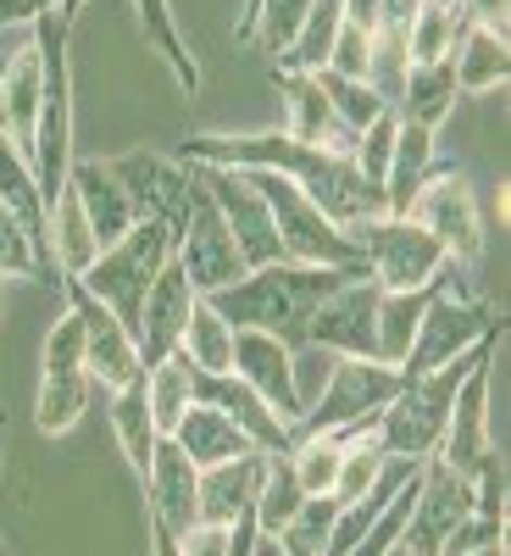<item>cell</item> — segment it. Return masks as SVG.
<instances>
[{
  "label": "cell",
  "instance_id": "1",
  "mask_svg": "<svg viewBox=\"0 0 511 556\" xmlns=\"http://www.w3.org/2000/svg\"><path fill=\"white\" fill-rule=\"evenodd\" d=\"M178 162L278 173L340 228H356L367 217H389L384 190H379V184H367L345 151L301 146V139H290L284 128H267V134H190V139H183V151H178Z\"/></svg>",
  "mask_w": 511,
  "mask_h": 556
},
{
  "label": "cell",
  "instance_id": "2",
  "mask_svg": "<svg viewBox=\"0 0 511 556\" xmlns=\"http://www.w3.org/2000/svg\"><path fill=\"white\" fill-rule=\"evenodd\" d=\"M367 267H306V262H267V267H251L240 285H228L217 295H206L217 306L222 323L234 329H256V334H272L284 340L290 351L306 345V329H311V312L329 301L345 278H361Z\"/></svg>",
  "mask_w": 511,
  "mask_h": 556
},
{
  "label": "cell",
  "instance_id": "3",
  "mask_svg": "<svg viewBox=\"0 0 511 556\" xmlns=\"http://www.w3.org/2000/svg\"><path fill=\"white\" fill-rule=\"evenodd\" d=\"M495 367H500V345L489 356L473 362V374L461 379L456 406H450V424L439 440V462L456 468L461 479L473 484V501L484 518H506V456L489 440V384H495Z\"/></svg>",
  "mask_w": 511,
  "mask_h": 556
},
{
  "label": "cell",
  "instance_id": "4",
  "mask_svg": "<svg viewBox=\"0 0 511 556\" xmlns=\"http://www.w3.org/2000/svg\"><path fill=\"white\" fill-rule=\"evenodd\" d=\"M500 340H506V329L489 334L484 345H473L468 356H456V362L434 367V374L400 379L395 401L379 412V429H373L379 451H384V456H406V462H429V456L439 451V440H445V424H450V406H456L461 379H468V374H473V362L489 356Z\"/></svg>",
  "mask_w": 511,
  "mask_h": 556
},
{
  "label": "cell",
  "instance_id": "5",
  "mask_svg": "<svg viewBox=\"0 0 511 556\" xmlns=\"http://www.w3.org/2000/svg\"><path fill=\"white\" fill-rule=\"evenodd\" d=\"M167 262H173V223L139 217L117 245H106L95 262H89V273H78V285L95 295V301H106L117 312V323L133 334L139 329V306H145L156 273Z\"/></svg>",
  "mask_w": 511,
  "mask_h": 556
},
{
  "label": "cell",
  "instance_id": "6",
  "mask_svg": "<svg viewBox=\"0 0 511 556\" xmlns=\"http://www.w3.org/2000/svg\"><path fill=\"white\" fill-rule=\"evenodd\" d=\"M173 262L183 267L195 295H217L245 278V256H240L234 235H228V223H222L195 162H190V195H183V212L173 223Z\"/></svg>",
  "mask_w": 511,
  "mask_h": 556
},
{
  "label": "cell",
  "instance_id": "7",
  "mask_svg": "<svg viewBox=\"0 0 511 556\" xmlns=\"http://www.w3.org/2000/svg\"><path fill=\"white\" fill-rule=\"evenodd\" d=\"M450 278H456V267H450ZM450 278L429 295L423 317H417V334H411V351H406V362H400V379L434 374V367H445V362H456V356H468L473 345H484L489 334L506 329V317H500L489 301H478V295H468V290H456Z\"/></svg>",
  "mask_w": 511,
  "mask_h": 556
},
{
  "label": "cell",
  "instance_id": "8",
  "mask_svg": "<svg viewBox=\"0 0 511 556\" xmlns=\"http://www.w3.org/2000/svg\"><path fill=\"white\" fill-rule=\"evenodd\" d=\"M395 390H400V367L340 356L334 379L322 384V395L301 412L295 440L301 434H345V440H356L367 429H379V412L395 401Z\"/></svg>",
  "mask_w": 511,
  "mask_h": 556
},
{
  "label": "cell",
  "instance_id": "9",
  "mask_svg": "<svg viewBox=\"0 0 511 556\" xmlns=\"http://www.w3.org/2000/svg\"><path fill=\"white\" fill-rule=\"evenodd\" d=\"M256 190L272 212V228H278V245H284V262H306V267H367L356 240L345 235L340 223L322 217L290 178L278 173H251Z\"/></svg>",
  "mask_w": 511,
  "mask_h": 556
},
{
  "label": "cell",
  "instance_id": "10",
  "mask_svg": "<svg viewBox=\"0 0 511 556\" xmlns=\"http://www.w3.org/2000/svg\"><path fill=\"white\" fill-rule=\"evenodd\" d=\"M89 395H95V379H89V362H84L78 317L62 312L51 323V334H44V356H39V395H34L39 434L78 429V417L89 412Z\"/></svg>",
  "mask_w": 511,
  "mask_h": 556
},
{
  "label": "cell",
  "instance_id": "11",
  "mask_svg": "<svg viewBox=\"0 0 511 556\" xmlns=\"http://www.w3.org/2000/svg\"><path fill=\"white\" fill-rule=\"evenodd\" d=\"M356 240L367 273L379 278V290H417V285H434V278L450 267V256L439 251L434 235H423L411 217H367L356 228H345Z\"/></svg>",
  "mask_w": 511,
  "mask_h": 556
},
{
  "label": "cell",
  "instance_id": "12",
  "mask_svg": "<svg viewBox=\"0 0 511 556\" xmlns=\"http://www.w3.org/2000/svg\"><path fill=\"white\" fill-rule=\"evenodd\" d=\"M406 217L423 228V235L439 240V251L456 267H473L484 256V223H478V201H473V184L461 178L456 167H434L423 178V190L411 195Z\"/></svg>",
  "mask_w": 511,
  "mask_h": 556
},
{
  "label": "cell",
  "instance_id": "13",
  "mask_svg": "<svg viewBox=\"0 0 511 556\" xmlns=\"http://www.w3.org/2000/svg\"><path fill=\"white\" fill-rule=\"evenodd\" d=\"M379 278L361 273L345 278V285L311 312L306 345H322L334 356H356V362H379Z\"/></svg>",
  "mask_w": 511,
  "mask_h": 556
},
{
  "label": "cell",
  "instance_id": "14",
  "mask_svg": "<svg viewBox=\"0 0 511 556\" xmlns=\"http://www.w3.org/2000/svg\"><path fill=\"white\" fill-rule=\"evenodd\" d=\"M201 178H206L228 235H234V245L245 256V273L267 267V262H284V245H278V228H272V212L256 190V178L245 167H201Z\"/></svg>",
  "mask_w": 511,
  "mask_h": 556
},
{
  "label": "cell",
  "instance_id": "15",
  "mask_svg": "<svg viewBox=\"0 0 511 556\" xmlns=\"http://www.w3.org/2000/svg\"><path fill=\"white\" fill-rule=\"evenodd\" d=\"M62 295H67V312L78 317V334H84V362H89V379L101 390H123L128 379H139V351H133V334L117 323V312L106 301H95L78 278H62Z\"/></svg>",
  "mask_w": 511,
  "mask_h": 556
},
{
  "label": "cell",
  "instance_id": "16",
  "mask_svg": "<svg viewBox=\"0 0 511 556\" xmlns=\"http://www.w3.org/2000/svg\"><path fill=\"white\" fill-rule=\"evenodd\" d=\"M468 513H478L473 484L461 479L456 468H445L439 456H429V462H423V479H417V501H411V518H406L400 545H406L411 556H439L445 534L468 518Z\"/></svg>",
  "mask_w": 511,
  "mask_h": 556
},
{
  "label": "cell",
  "instance_id": "17",
  "mask_svg": "<svg viewBox=\"0 0 511 556\" xmlns=\"http://www.w3.org/2000/svg\"><path fill=\"white\" fill-rule=\"evenodd\" d=\"M195 290H190V278H183L178 262H167L156 273V285L145 295V306H139V329H133V351H139V367H162L167 356H178L183 345V329H190V312H195Z\"/></svg>",
  "mask_w": 511,
  "mask_h": 556
},
{
  "label": "cell",
  "instance_id": "18",
  "mask_svg": "<svg viewBox=\"0 0 511 556\" xmlns=\"http://www.w3.org/2000/svg\"><path fill=\"white\" fill-rule=\"evenodd\" d=\"M139 484H145V518H156L178 540L201 523V468L178 451V440H167V434L156 440L151 473Z\"/></svg>",
  "mask_w": 511,
  "mask_h": 556
},
{
  "label": "cell",
  "instance_id": "19",
  "mask_svg": "<svg viewBox=\"0 0 511 556\" xmlns=\"http://www.w3.org/2000/svg\"><path fill=\"white\" fill-rule=\"evenodd\" d=\"M39 106H44V56H39V45L28 39V45H17V51L7 56V73H0V146H12L23 162H34Z\"/></svg>",
  "mask_w": 511,
  "mask_h": 556
},
{
  "label": "cell",
  "instance_id": "20",
  "mask_svg": "<svg viewBox=\"0 0 511 556\" xmlns=\"http://www.w3.org/2000/svg\"><path fill=\"white\" fill-rule=\"evenodd\" d=\"M106 173L128 190V201H133V212H139V217L178 223L183 195H190V162H178V156H156V151H128V156L106 162Z\"/></svg>",
  "mask_w": 511,
  "mask_h": 556
},
{
  "label": "cell",
  "instance_id": "21",
  "mask_svg": "<svg viewBox=\"0 0 511 556\" xmlns=\"http://www.w3.org/2000/svg\"><path fill=\"white\" fill-rule=\"evenodd\" d=\"M195 401H206V406H217V412H228L234 424L245 429V440L256 445V451H272V456H284L290 445H295V434H290V424L278 417L240 374H201L195 367Z\"/></svg>",
  "mask_w": 511,
  "mask_h": 556
},
{
  "label": "cell",
  "instance_id": "22",
  "mask_svg": "<svg viewBox=\"0 0 511 556\" xmlns=\"http://www.w3.org/2000/svg\"><path fill=\"white\" fill-rule=\"evenodd\" d=\"M234 374L284 417L290 434H295L301 395H295V379H290V345L272 340V334H256V329H234Z\"/></svg>",
  "mask_w": 511,
  "mask_h": 556
},
{
  "label": "cell",
  "instance_id": "23",
  "mask_svg": "<svg viewBox=\"0 0 511 556\" xmlns=\"http://www.w3.org/2000/svg\"><path fill=\"white\" fill-rule=\"evenodd\" d=\"M272 84H278V96H284V134H290V139L350 156L356 134L334 117V106H329V96H322L317 73H272Z\"/></svg>",
  "mask_w": 511,
  "mask_h": 556
},
{
  "label": "cell",
  "instance_id": "24",
  "mask_svg": "<svg viewBox=\"0 0 511 556\" xmlns=\"http://www.w3.org/2000/svg\"><path fill=\"white\" fill-rule=\"evenodd\" d=\"M67 190H73L78 212L89 217V235H95V245H101V251H106V245H117V240L128 235V228L139 223V212H133L128 190L106 173V162H73Z\"/></svg>",
  "mask_w": 511,
  "mask_h": 556
},
{
  "label": "cell",
  "instance_id": "25",
  "mask_svg": "<svg viewBox=\"0 0 511 556\" xmlns=\"http://www.w3.org/2000/svg\"><path fill=\"white\" fill-rule=\"evenodd\" d=\"M267 456L272 451H245V456L217 462V468L201 473V523L228 529L234 518L256 513V495H261V479H267Z\"/></svg>",
  "mask_w": 511,
  "mask_h": 556
},
{
  "label": "cell",
  "instance_id": "26",
  "mask_svg": "<svg viewBox=\"0 0 511 556\" xmlns=\"http://www.w3.org/2000/svg\"><path fill=\"white\" fill-rule=\"evenodd\" d=\"M167 440H178V451L190 456L201 473L217 468V462H234V456L256 451V445L245 440V429L234 424V417L217 412V406H206V401H195L190 412H183V417H178V429H173Z\"/></svg>",
  "mask_w": 511,
  "mask_h": 556
},
{
  "label": "cell",
  "instance_id": "27",
  "mask_svg": "<svg viewBox=\"0 0 511 556\" xmlns=\"http://www.w3.org/2000/svg\"><path fill=\"white\" fill-rule=\"evenodd\" d=\"M456 96H461V89H456L450 56H445V62H411V73H406V84H400V101H395V117L439 134V123L456 112Z\"/></svg>",
  "mask_w": 511,
  "mask_h": 556
},
{
  "label": "cell",
  "instance_id": "28",
  "mask_svg": "<svg viewBox=\"0 0 511 556\" xmlns=\"http://www.w3.org/2000/svg\"><path fill=\"white\" fill-rule=\"evenodd\" d=\"M133 12H139V34H145V45L162 56L173 84L183 89V96H195V89H201V62H195L190 39H183V28H178L173 0H133Z\"/></svg>",
  "mask_w": 511,
  "mask_h": 556
},
{
  "label": "cell",
  "instance_id": "29",
  "mask_svg": "<svg viewBox=\"0 0 511 556\" xmlns=\"http://www.w3.org/2000/svg\"><path fill=\"white\" fill-rule=\"evenodd\" d=\"M450 67H456V89H461V96H489V89H506V78H511V39L468 23L461 45L450 51Z\"/></svg>",
  "mask_w": 511,
  "mask_h": 556
},
{
  "label": "cell",
  "instance_id": "30",
  "mask_svg": "<svg viewBox=\"0 0 511 556\" xmlns=\"http://www.w3.org/2000/svg\"><path fill=\"white\" fill-rule=\"evenodd\" d=\"M112 434H117V445L128 456V468L145 479L151 456H156V440H162L156 417H151V401H145V374L128 379L123 390H112Z\"/></svg>",
  "mask_w": 511,
  "mask_h": 556
},
{
  "label": "cell",
  "instance_id": "31",
  "mask_svg": "<svg viewBox=\"0 0 511 556\" xmlns=\"http://www.w3.org/2000/svg\"><path fill=\"white\" fill-rule=\"evenodd\" d=\"M429 173H434V128L400 123V128H395V156H389V173H384L389 217H406L411 195L423 190V178H429Z\"/></svg>",
  "mask_w": 511,
  "mask_h": 556
},
{
  "label": "cell",
  "instance_id": "32",
  "mask_svg": "<svg viewBox=\"0 0 511 556\" xmlns=\"http://www.w3.org/2000/svg\"><path fill=\"white\" fill-rule=\"evenodd\" d=\"M456 267V262H450ZM450 267L434 278V285H417V290H384L379 295V362L384 367H400L406 351H411V334H417V317H423L429 295L450 278Z\"/></svg>",
  "mask_w": 511,
  "mask_h": 556
},
{
  "label": "cell",
  "instance_id": "33",
  "mask_svg": "<svg viewBox=\"0 0 511 556\" xmlns=\"http://www.w3.org/2000/svg\"><path fill=\"white\" fill-rule=\"evenodd\" d=\"M345 28V0H311V12L295 34V45L278 56V73H322L329 67V51Z\"/></svg>",
  "mask_w": 511,
  "mask_h": 556
},
{
  "label": "cell",
  "instance_id": "34",
  "mask_svg": "<svg viewBox=\"0 0 511 556\" xmlns=\"http://www.w3.org/2000/svg\"><path fill=\"white\" fill-rule=\"evenodd\" d=\"M178 351L190 356V367H201V374H234V323H222L217 306L201 295Z\"/></svg>",
  "mask_w": 511,
  "mask_h": 556
},
{
  "label": "cell",
  "instance_id": "35",
  "mask_svg": "<svg viewBox=\"0 0 511 556\" xmlns=\"http://www.w3.org/2000/svg\"><path fill=\"white\" fill-rule=\"evenodd\" d=\"M145 401H151L156 429L173 434L178 417L195 406V367H190V356L178 351V356H167L162 367H151V374H145Z\"/></svg>",
  "mask_w": 511,
  "mask_h": 556
},
{
  "label": "cell",
  "instance_id": "36",
  "mask_svg": "<svg viewBox=\"0 0 511 556\" xmlns=\"http://www.w3.org/2000/svg\"><path fill=\"white\" fill-rule=\"evenodd\" d=\"M334 518H340L334 495H306L295 506V518L272 534L278 556H322V551H329V534H334Z\"/></svg>",
  "mask_w": 511,
  "mask_h": 556
},
{
  "label": "cell",
  "instance_id": "37",
  "mask_svg": "<svg viewBox=\"0 0 511 556\" xmlns=\"http://www.w3.org/2000/svg\"><path fill=\"white\" fill-rule=\"evenodd\" d=\"M461 34H468V17H461L456 7L423 0L417 17H411V28H406V51H411V62H445L461 45Z\"/></svg>",
  "mask_w": 511,
  "mask_h": 556
},
{
  "label": "cell",
  "instance_id": "38",
  "mask_svg": "<svg viewBox=\"0 0 511 556\" xmlns=\"http://www.w3.org/2000/svg\"><path fill=\"white\" fill-rule=\"evenodd\" d=\"M340 456H345V434H301V440L290 445L295 484H301L306 495H334Z\"/></svg>",
  "mask_w": 511,
  "mask_h": 556
},
{
  "label": "cell",
  "instance_id": "39",
  "mask_svg": "<svg viewBox=\"0 0 511 556\" xmlns=\"http://www.w3.org/2000/svg\"><path fill=\"white\" fill-rule=\"evenodd\" d=\"M317 84H322V96H329V106H334V117L350 128V134H361V128H373L384 112H389V101L379 96L367 78H340V73H329L322 67L317 73Z\"/></svg>",
  "mask_w": 511,
  "mask_h": 556
},
{
  "label": "cell",
  "instance_id": "40",
  "mask_svg": "<svg viewBox=\"0 0 511 556\" xmlns=\"http://www.w3.org/2000/svg\"><path fill=\"white\" fill-rule=\"evenodd\" d=\"M306 501V490L295 484V468H290V451L284 456H267V479H261V495H256V529L272 540L295 518V506Z\"/></svg>",
  "mask_w": 511,
  "mask_h": 556
},
{
  "label": "cell",
  "instance_id": "41",
  "mask_svg": "<svg viewBox=\"0 0 511 556\" xmlns=\"http://www.w3.org/2000/svg\"><path fill=\"white\" fill-rule=\"evenodd\" d=\"M306 12H311V0H261V7H256V23H251V45H261V51L278 62V56H284L290 45H295Z\"/></svg>",
  "mask_w": 511,
  "mask_h": 556
},
{
  "label": "cell",
  "instance_id": "42",
  "mask_svg": "<svg viewBox=\"0 0 511 556\" xmlns=\"http://www.w3.org/2000/svg\"><path fill=\"white\" fill-rule=\"evenodd\" d=\"M406 73H411L406 34H400V28H379V34H373V56H367V84H373L379 96L389 101V112H395V101H400Z\"/></svg>",
  "mask_w": 511,
  "mask_h": 556
},
{
  "label": "cell",
  "instance_id": "43",
  "mask_svg": "<svg viewBox=\"0 0 511 556\" xmlns=\"http://www.w3.org/2000/svg\"><path fill=\"white\" fill-rule=\"evenodd\" d=\"M384 451H379V440H373V429L367 434H356V440H345V456H340V479H334V501L345 506V501H356V495H367V484H373L379 473H384Z\"/></svg>",
  "mask_w": 511,
  "mask_h": 556
},
{
  "label": "cell",
  "instance_id": "44",
  "mask_svg": "<svg viewBox=\"0 0 511 556\" xmlns=\"http://www.w3.org/2000/svg\"><path fill=\"white\" fill-rule=\"evenodd\" d=\"M0 278H39V285H44L34 235H28V223H23L7 201H0Z\"/></svg>",
  "mask_w": 511,
  "mask_h": 556
},
{
  "label": "cell",
  "instance_id": "45",
  "mask_svg": "<svg viewBox=\"0 0 511 556\" xmlns=\"http://www.w3.org/2000/svg\"><path fill=\"white\" fill-rule=\"evenodd\" d=\"M395 128H400V117L384 112L373 128H361V134H356V146H350L356 173H361L367 184H379V190H384V173H389V156H395Z\"/></svg>",
  "mask_w": 511,
  "mask_h": 556
},
{
  "label": "cell",
  "instance_id": "46",
  "mask_svg": "<svg viewBox=\"0 0 511 556\" xmlns=\"http://www.w3.org/2000/svg\"><path fill=\"white\" fill-rule=\"evenodd\" d=\"M334 367H340V356H334V351H322V345H295V351H290V379H295L301 412L322 395V384L334 379Z\"/></svg>",
  "mask_w": 511,
  "mask_h": 556
},
{
  "label": "cell",
  "instance_id": "47",
  "mask_svg": "<svg viewBox=\"0 0 511 556\" xmlns=\"http://www.w3.org/2000/svg\"><path fill=\"white\" fill-rule=\"evenodd\" d=\"M506 540V518H484V513H468L439 545V556H473L484 545H500Z\"/></svg>",
  "mask_w": 511,
  "mask_h": 556
},
{
  "label": "cell",
  "instance_id": "48",
  "mask_svg": "<svg viewBox=\"0 0 511 556\" xmlns=\"http://www.w3.org/2000/svg\"><path fill=\"white\" fill-rule=\"evenodd\" d=\"M367 56H373V34H361V28H340L334 39V51H329V73L340 78H367Z\"/></svg>",
  "mask_w": 511,
  "mask_h": 556
},
{
  "label": "cell",
  "instance_id": "49",
  "mask_svg": "<svg viewBox=\"0 0 511 556\" xmlns=\"http://www.w3.org/2000/svg\"><path fill=\"white\" fill-rule=\"evenodd\" d=\"M51 12H62V0H0V28H34Z\"/></svg>",
  "mask_w": 511,
  "mask_h": 556
},
{
  "label": "cell",
  "instance_id": "50",
  "mask_svg": "<svg viewBox=\"0 0 511 556\" xmlns=\"http://www.w3.org/2000/svg\"><path fill=\"white\" fill-rule=\"evenodd\" d=\"M456 12L468 17L473 28H489V34H506V12H511V0H456Z\"/></svg>",
  "mask_w": 511,
  "mask_h": 556
},
{
  "label": "cell",
  "instance_id": "51",
  "mask_svg": "<svg viewBox=\"0 0 511 556\" xmlns=\"http://www.w3.org/2000/svg\"><path fill=\"white\" fill-rule=\"evenodd\" d=\"M178 551H183V556H228V529H217V523H195L190 534L178 540Z\"/></svg>",
  "mask_w": 511,
  "mask_h": 556
},
{
  "label": "cell",
  "instance_id": "52",
  "mask_svg": "<svg viewBox=\"0 0 511 556\" xmlns=\"http://www.w3.org/2000/svg\"><path fill=\"white\" fill-rule=\"evenodd\" d=\"M345 23L361 28V34H373L379 28V0H345Z\"/></svg>",
  "mask_w": 511,
  "mask_h": 556
},
{
  "label": "cell",
  "instance_id": "53",
  "mask_svg": "<svg viewBox=\"0 0 511 556\" xmlns=\"http://www.w3.org/2000/svg\"><path fill=\"white\" fill-rule=\"evenodd\" d=\"M145 529H151V556H183V551H178V534H173V529H162L156 518H145Z\"/></svg>",
  "mask_w": 511,
  "mask_h": 556
},
{
  "label": "cell",
  "instance_id": "54",
  "mask_svg": "<svg viewBox=\"0 0 511 556\" xmlns=\"http://www.w3.org/2000/svg\"><path fill=\"white\" fill-rule=\"evenodd\" d=\"M256 556H278V545H272V540L261 534V540H256Z\"/></svg>",
  "mask_w": 511,
  "mask_h": 556
},
{
  "label": "cell",
  "instance_id": "55",
  "mask_svg": "<svg viewBox=\"0 0 511 556\" xmlns=\"http://www.w3.org/2000/svg\"><path fill=\"white\" fill-rule=\"evenodd\" d=\"M473 556H506V540H500V545H484V551H473Z\"/></svg>",
  "mask_w": 511,
  "mask_h": 556
},
{
  "label": "cell",
  "instance_id": "56",
  "mask_svg": "<svg viewBox=\"0 0 511 556\" xmlns=\"http://www.w3.org/2000/svg\"><path fill=\"white\" fill-rule=\"evenodd\" d=\"M384 556H411V551H406V545H395V551H384Z\"/></svg>",
  "mask_w": 511,
  "mask_h": 556
},
{
  "label": "cell",
  "instance_id": "57",
  "mask_svg": "<svg viewBox=\"0 0 511 556\" xmlns=\"http://www.w3.org/2000/svg\"><path fill=\"white\" fill-rule=\"evenodd\" d=\"M0 306H7V278H0Z\"/></svg>",
  "mask_w": 511,
  "mask_h": 556
},
{
  "label": "cell",
  "instance_id": "58",
  "mask_svg": "<svg viewBox=\"0 0 511 556\" xmlns=\"http://www.w3.org/2000/svg\"><path fill=\"white\" fill-rule=\"evenodd\" d=\"M0 73H7V51H0Z\"/></svg>",
  "mask_w": 511,
  "mask_h": 556
},
{
  "label": "cell",
  "instance_id": "59",
  "mask_svg": "<svg viewBox=\"0 0 511 556\" xmlns=\"http://www.w3.org/2000/svg\"><path fill=\"white\" fill-rule=\"evenodd\" d=\"M0 556H12V551H7V540H0Z\"/></svg>",
  "mask_w": 511,
  "mask_h": 556
},
{
  "label": "cell",
  "instance_id": "60",
  "mask_svg": "<svg viewBox=\"0 0 511 556\" xmlns=\"http://www.w3.org/2000/svg\"><path fill=\"white\" fill-rule=\"evenodd\" d=\"M439 7H456V0H439Z\"/></svg>",
  "mask_w": 511,
  "mask_h": 556
}]
</instances>
